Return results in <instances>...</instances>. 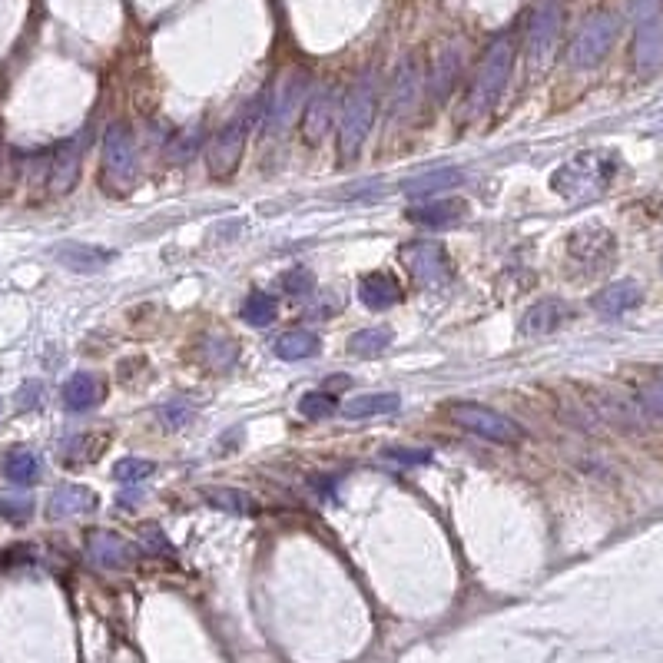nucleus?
Returning <instances> with one entry per match:
<instances>
[{
    "label": "nucleus",
    "instance_id": "f257e3e1",
    "mask_svg": "<svg viewBox=\"0 0 663 663\" xmlns=\"http://www.w3.org/2000/svg\"><path fill=\"white\" fill-rule=\"evenodd\" d=\"M617 173V156L604 153V150H591L581 153L574 160H567L564 166H557L551 176V189L564 199H591L597 193H604Z\"/></svg>",
    "mask_w": 663,
    "mask_h": 663
},
{
    "label": "nucleus",
    "instance_id": "f03ea898",
    "mask_svg": "<svg viewBox=\"0 0 663 663\" xmlns=\"http://www.w3.org/2000/svg\"><path fill=\"white\" fill-rule=\"evenodd\" d=\"M511 70H514V40L498 37L488 50H484V57L475 70V80H471L468 107H465L468 117H484V113L498 103Z\"/></svg>",
    "mask_w": 663,
    "mask_h": 663
},
{
    "label": "nucleus",
    "instance_id": "7ed1b4c3",
    "mask_svg": "<svg viewBox=\"0 0 663 663\" xmlns=\"http://www.w3.org/2000/svg\"><path fill=\"white\" fill-rule=\"evenodd\" d=\"M375 110H378V90H375V77L365 73L352 83V90L345 93L342 103V123H339V150L342 160H355L362 150V143L368 140V130L375 123Z\"/></svg>",
    "mask_w": 663,
    "mask_h": 663
},
{
    "label": "nucleus",
    "instance_id": "20e7f679",
    "mask_svg": "<svg viewBox=\"0 0 663 663\" xmlns=\"http://www.w3.org/2000/svg\"><path fill=\"white\" fill-rule=\"evenodd\" d=\"M262 103L266 100H259V103L252 100L249 107L239 113V117H233L223 126V130L213 136V143H209V150H206V166H209V173H213L216 180H229V176L239 170L242 150H246V136L252 130V120H256Z\"/></svg>",
    "mask_w": 663,
    "mask_h": 663
},
{
    "label": "nucleus",
    "instance_id": "39448f33",
    "mask_svg": "<svg viewBox=\"0 0 663 663\" xmlns=\"http://www.w3.org/2000/svg\"><path fill=\"white\" fill-rule=\"evenodd\" d=\"M634 14V67L654 73L663 63V0H630Z\"/></svg>",
    "mask_w": 663,
    "mask_h": 663
},
{
    "label": "nucleus",
    "instance_id": "423d86ee",
    "mask_svg": "<svg viewBox=\"0 0 663 663\" xmlns=\"http://www.w3.org/2000/svg\"><path fill=\"white\" fill-rule=\"evenodd\" d=\"M617 34H620L617 14H610V10H597V14H591L581 24V30H577V37H574V44H571V54H567L571 67L574 70L597 67V63H601L610 54V47H614Z\"/></svg>",
    "mask_w": 663,
    "mask_h": 663
},
{
    "label": "nucleus",
    "instance_id": "0eeeda50",
    "mask_svg": "<svg viewBox=\"0 0 663 663\" xmlns=\"http://www.w3.org/2000/svg\"><path fill=\"white\" fill-rule=\"evenodd\" d=\"M448 415L455 418L461 428H468L471 435H481L494 441V445H514V441L524 438V428L514 422V418L494 412L488 405H478V402H451L448 405Z\"/></svg>",
    "mask_w": 663,
    "mask_h": 663
},
{
    "label": "nucleus",
    "instance_id": "6e6552de",
    "mask_svg": "<svg viewBox=\"0 0 663 663\" xmlns=\"http://www.w3.org/2000/svg\"><path fill=\"white\" fill-rule=\"evenodd\" d=\"M136 143L126 123H110L103 136V176L113 193H126L136 183Z\"/></svg>",
    "mask_w": 663,
    "mask_h": 663
},
{
    "label": "nucleus",
    "instance_id": "1a4fd4ad",
    "mask_svg": "<svg viewBox=\"0 0 663 663\" xmlns=\"http://www.w3.org/2000/svg\"><path fill=\"white\" fill-rule=\"evenodd\" d=\"M402 262L422 286L435 289V286H445V282L451 279L448 252L441 242H431V239L408 242V246H402Z\"/></svg>",
    "mask_w": 663,
    "mask_h": 663
},
{
    "label": "nucleus",
    "instance_id": "9d476101",
    "mask_svg": "<svg viewBox=\"0 0 663 663\" xmlns=\"http://www.w3.org/2000/svg\"><path fill=\"white\" fill-rule=\"evenodd\" d=\"M557 34H561V4H557V0H541L538 10L531 14L528 44H524L528 47V60L534 63V67H541V63L551 60Z\"/></svg>",
    "mask_w": 663,
    "mask_h": 663
},
{
    "label": "nucleus",
    "instance_id": "9b49d317",
    "mask_svg": "<svg viewBox=\"0 0 663 663\" xmlns=\"http://www.w3.org/2000/svg\"><path fill=\"white\" fill-rule=\"evenodd\" d=\"M614 249H617L614 236H610L607 229H601V226L577 229V233L567 239V252H571V259L577 262V266H584L587 272L604 269L607 262H614Z\"/></svg>",
    "mask_w": 663,
    "mask_h": 663
},
{
    "label": "nucleus",
    "instance_id": "f8f14e48",
    "mask_svg": "<svg viewBox=\"0 0 663 663\" xmlns=\"http://www.w3.org/2000/svg\"><path fill=\"white\" fill-rule=\"evenodd\" d=\"M468 203L465 199H455V196H448V199H428V203H418V206H408V219L412 223H418V226H428V229H448V226H458V223H465L468 219Z\"/></svg>",
    "mask_w": 663,
    "mask_h": 663
},
{
    "label": "nucleus",
    "instance_id": "ddd939ff",
    "mask_svg": "<svg viewBox=\"0 0 663 663\" xmlns=\"http://www.w3.org/2000/svg\"><path fill=\"white\" fill-rule=\"evenodd\" d=\"M640 302H644V289H640L634 279H617V282H607L601 292H594L591 309L597 315H604V319H617V315H627L630 309H637Z\"/></svg>",
    "mask_w": 663,
    "mask_h": 663
},
{
    "label": "nucleus",
    "instance_id": "4468645a",
    "mask_svg": "<svg viewBox=\"0 0 663 663\" xmlns=\"http://www.w3.org/2000/svg\"><path fill=\"white\" fill-rule=\"evenodd\" d=\"M87 554L93 564L103 567V571H123V567H130L136 557L133 544L123 541L120 534H113V531H93L87 538Z\"/></svg>",
    "mask_w": 663,
    "mask_h": 663
},
{
    "label": "nucleus",
    "instance_id": "2eb2a0df",
    "mask_svg": "<svg viewBox=\"0 0 663 663\" xmlns=\"http://www.w3.org/2000/svg\"><path fill=\"white\" fill-rule=\"evenodd\" d=\"M359 299H362L365 309L385 312V309H392V305L402 302L405 292L395 282V276H388V272H368V276L359 279Z\"/></svg>",
    "mask_w": 663,
    "mask_h": 663
},
{
    "label": "nucleus",
    "instance_id": "dca6fc26",
    "mask_svg": "<svg viewBox=\"0 0 663 663\" xmlns=\"http://www.w3.org/2000/svg\"><path fill=\"white\" fill-rule=\"evenodd\" d=\"M571 319V309H567V302H561V299H541V302H534L528 312H524V319H521V329H524V335H551V332H557L561 325Z\"/></svg>",
    "mask_w": 663,
    "mask_h": 663
},
{
    "label": "nucleus",
    "instance_id": "f3484780",
    "mask_svg": "<svg viewBox=\"0 0 663 663\" xmlns=\"http://www.w3.org/2000/svg\"><path fill=\"white\" fill-rule=\"evenodd\" d=\"M332 90L322 87L315 97L305 103V123H302V136L309 146H319L332 130Z\"/></svg>",
    "mask_w": 663,
    "mask_h": 663
},
{
    "label": "nucleus",
    "instance_id": "a211bd4d",
    "mask_svg": "<svg viewBox=\"0 0 663 663\" xmlns=\"http://www.w3.org/2000/svg\"><path fill=\"white\" fill-rule=\"evenodd\" d=\"M415 97H418V63L412 57H405L392 73L388 107H392V113H405L408 107H415Z\"/></svg>",
    "mask_w": 663,
    "mask_h": 663
},
{
    "label": "nucleus",
    "instance_id": "6ab92c4d",
    "mask_svg": "<svg viewBox=\"0 0 663 663\" xmlns=\"http://www.w3.org/2000/svg\"><path fill=\"white\" fill-rule=\"evenodd\" d=\"M458 77H461V47L451 44V47L441 50V57L435 63V73H431V83H428L431 100L435 103L448 100V93H451V87H455Z\"/></svg>",
    "mask_w": 663,
    "mask_h": 663
},
{
    "label": "nucleus",
    "instance_id": "aec40b11",
    "mask_svg": "<svg viewBox=\"0 0 663 663\" xmlns=\"http://www.w3.org/2000/svg\"><path fill=\"white\" fill-rule=\"evenodd\" d=\"M57 259L63 262V266H70L77 272H97L107 266V262H113V252L87 246V242H63V246L57 249Z\"/></svg>",
    "mask_w": 663,
    "mask_h": 663
},
{
    "label": "nucleus",
    "instance_id": "412c9836",
    "mask_svg": "<svg viewBox=\"0 0 663 663\" xmlns=\"http://www.w3.org/2000/svg\"><path fill=\"white\" fill-rule=\"evenodd\" d=\"M100 498L90 488H80V484H63L50 501V514L54 518H73V514H90L97 511Z\"/></svg>",
    "mask_w": 663,
    "mask_h": 663
},
{
    "label": "nucleus",
    "instance_id": "4be33fe9",
    "mask_svg": "<svg viewBox=\"0 0 663 663\" xmlns=\"http://www.w3.org/2000/svg\"><path fill=\"white\" fill-rule=\"evenodd\" d=\"M305 93H309V80H305L302 73H292V77L282 83L276 110L269 113V130H282V126L292 120V113H296V107L302 103Z\"/></svg>",
    "mask_w": 663,
    "mask_h": 663
},
{
    "label": "nucleus",
    "instance_id": "5701e85b",
    "mask_svg": "<svg viewBox=\"0 0 663 663\" xmlns=\"http://www.w3.org/2000/svg\"><path fill=\"white\" fill-rule=\"evenodd\" d=\"M103 398V382L90 372H77L63 388V402H67L70 412H87Z\"/></svg>",
    "mask_w": 663,
    "mask_h": 663
},
{
    "label": "nucleus",
    "instance_id": "b1692460",
    "mask_svg": "<svg viewBox=\"0 0 663 663\" xmlns=\"http://www.w3.org/2000/svg\"><path fill=\"white\" fill-rule=\"evenodd\" d=\"M398 408H402V398L395 392L359 395L345 405V418H352V422H362V418H385V415H395Z\"/></svg>",
    "mask_w": 663,
    "mask_h": 663
},
{
    "label": "nucleus",
    "instance_id": "393cba45",
    "mask_svg": "<svg viewBox=\"0 0 663 663\" xmlns=\"http://www.w3.org/2000/svg\"><path fill=\"white\" fill-rule=\"evenodd\" d=\"M319 349H322L319 335H315V332H302V329L279 335V339L272 342V352H276L282 362H302V359H312V355H319Z\"/></svg>",
    "mask_w": 663,
    "mask_h": 663
},
{
    "label": "nucleus",
    "instance_id": "a878e982",
    "mask_svg": "<svg viewBox=\"0 0 663 663\" xmlns=\"http://www.w3.org/2000/svg\"><path fill=\"white\" fill-rule=\"evenodd\" d=\"M392 339H395L392 329H362L349 339V352L359 355V359H378L392 345Z\"/></svg>",
    "mask_w": 663,
    "mask_h": 663
},
{
    "label": "nucleus",
    "instance_id": "bb28decb",
    "mask_svg": "<svg viewBox=\"0 0 663 663\" xmlns=\"http://www.w3.org/2000/svg\"><path fill=\"white\" fill-rule=\"evenodd\" d=\"M276 299L269 296V292H252V296L242 302V322L246 325H256V329H266V325L276 322Z\"/></svg>",
    "mask_w": 663,
    "mask_h": 663
},
{
    "label": "nucleus",
    "instance_id": "cd10ccee",
    "mask_svg": "<svg viewBox=\"0 0 663 663\" xmlns=\"http://www.w3.org/2000/svg\"><path fill=\"white\" fill-rule=\"evenodd\" d=\"M461 183V170H435V173H425V176H415V180H408L402 189L408 196H431V193H441V189Z\"/></svg>",
    "mask_w": 663,
    "mask_h": 663
},
{
    "label": "nucleus",
    "instance_id": "c85d7f7f",
    "mask_svg": "<svg viewBox=\"0 0 663 663\" xmlns=\"http://www.w3.org/2000/svg\"><path fill=\"white\" fill-rule=\"evenodd\" d=\"M206 501L213 504V508H223L229 514H252V511H256L252 498H249L246 491H239V488H209Z\"/></svg>",
    "mask_w": 663,
    "mask_h": 663
},
{
    "label": "nucleus",
    "instance_id": "c756f323",
    "mask_svg": "<svg viewBox=\"0 0 663 663\" xmlns=\"http://www.w3.org/2000/svg\"><path fill=\"white\" fill-rule=\"evenodd\" d=\"M77 170H80V150H77V143H67L57 156V170H54L57 193H67V189L77 183Z\"/></svg>",
    "mask_w": 663,
    "mask_h": 663
},
{
    "label": "nucleus",
    "instance_id": "7c9ffc66",
    "mask_svg": "<svg viewBox=\"0 0 663 663\" xmlns=\"http://www.w3.org/2000/svg\"><path fill=\"white\" fill-rule=\"evenodd\" d=\"M7 478L17 484H30L40 478V461L30 455V451H14L7 458Z\"/></svg>",
    "mask_w": 663,
    "mask_h": 663
},
{
    "label": "nucleus",
    "instance_id": "2f4dec72",
    "mask_svg": "<svg viewBox=\"0 0 663 663\" xmlns=\"http://www.w3.org/2000/svg\"><path fill=\"white\" fill-rule=\"evenodd\" d=\"M382 458L388 461V465H398V468H415V465H428L431 451L428 448H408V445H388L382 448Z\"/></svg>",
    "mask_w": 663,
    "mask_h": 663
},
{
    "label": "nucleus",
    "instance_id": "473e14b6",
    "mask_svg": "<svg viewBox=\"0 0 663 663\" xmlns=\"http://www.w3.org/2000/svg\"><path fill=\"white\" fill-rule=\"evenodd\" d=\"M335 408H339V402H335L332 392H309V395L299 398V412H302L305 418H312V422L335 415Z\"/></svg>",
    "mask_w": 663,
    "mask_h": 663
},
{
    "label": "nucleus",
    "instance_id": "72a5a7b5",
    "mask_svg": "<svg viewBox=\"0 0 663 663\" xmlns=\"http://www.w3.org/2000/svg\"><path fill=\"white\" fill-rule=\"evenodd\" d=\"M597 408H601V415H607L610 422L624 425V428H637V408L630 402H620L617 395H604L601 402H597Z\"/></svg>",
    "mask_w": 663,
    "mask_h": 663
},
{
    "label": "nucleus",
    "instance_id": "f704fd0d",
    "mask_svg": "<svg viewBox=\"0 0 663 663\" xmlns=\"http://www.w3.org/2000/svg\"><path fill=\"white\" fill-rule=\"evenodd\" d=\"M153 471H156V465H153V461H146V458H120L117 468H113V478L123 481V484H130V481L153 478Z\"/></svg>",
    "mask_w": 663,
    "mask_h": 663
},
{
    "label": "nucleus",
    "instance_id": "c9c22d12",
    "mask_svg": "<svg viewBox=\"0 0 663 663\" xmlns=\"http://www.w3.org/2000/svg\"><path fill=\"white\" fill-rule=\"evenodd\" d=\"M282 292H289V296H302V292H312L315 286V276L309 269H289L286 276L279 279Z\"/></svg>",
    "mask_w": 663,
    "mask_h": 663
},
{
    "label": "nucleus",
    "instance_id": "e433bc0d",
    "mask_svg": "<svg viewBox=\"0 0 663 663\" xmlns=\"http://www.w3.org/2000/svg\"><path fill=\"white\" fill-rule=\"evenodd\" d=\"M196 150H199V126L193 123V126H186V130L173 140V153H170V156L183 163V160H189V156H193Z\"/></svg>",
    "mask_w": 663,
    "mask_h": 663
},
{
    "label": "nucleus",
    "instance_id": "4c0bfd02",
    "mask_svg": "<svg viewBox=\"0 0 663 663\" xmlns=\"http://www.w3.org/2000/svg\"><path fill=\"white\" fill-rule=\"evenodd\" d=\"M640 402H644V408L650 415L663 418V372L654 378V382L644 385V392H640Z\"/></svg>",
    "mask_w": 663,
    "mask_h": 663
},
{
    "label": "nucleus",
    "instance_id": "58836bf2",
    "mask_svg": "<svg viewBox=\"0 0 663 663\" xmlns=\"http://www.w3.org/2000/svg\"><path fill=\"white\" fill-rule=\"evenodd\" d=\"M30 511H34V501L27 498V494H20V498H7V501H0V514H4L7 521H27L30 518Z\"/></svg>",
    "mask_w": 663,
    "mask_h": 663
},
{
    "label": "nucleus",
    "instance_id": "ea45409f",
    "mask_svg": "<svg viewBox=\"0 0 663 663\" xmlns=\"http://www.w3.org/2000/svg\"><path fill=\"white\" fill-rule=\"evenodd\" d=\"M160 415H163V425H166V428H183L189 418H193V408L183 405V402H170Z\"/></svg>",
    "mask_w": 663,
    "mask_h": 663
}]
</instances>
